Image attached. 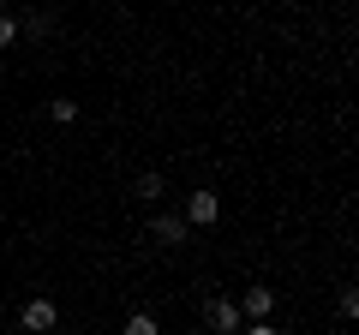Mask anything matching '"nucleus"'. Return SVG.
Returning <instances> with one entry per match:
<instances>
[{
  "label": "nucleus",
  "mask_w": 359,
  "mask_h": 335,
  "mask_svg": "<svg viewBox=\"0 0 359 335\" xmlns=\"http://www.w3.org/2000/svg\"><path fill=\"white\" fill-rule=\"evenodd\" d=\"M216 216H222V198L210 192V186H198V192L186 198V216H180V221H186V228H210Z\"/></svg>",
  "instance_id": "obj_1"
},
{
  "label": "nucleus",
  "mask_w": 359,
  "mask_h": 335,
  "mask_svg": "<svg viewBox=\"0 0 359 335\" xmlns=\"http://www.w3.org/2000/svg\"><path fill=\"white\" fill-rule=\"evenodd\" d=\"M204 323H210V329H216V335H240V299H210V306H204Z\"/></svg>",
  "instance_id": "obj_2"
},
{
  "label": "nucleus",
  "mask_w": 359,
  "mask_h": 335,
  "mask_svg": "<svg viewBox=\"0 0 359 335\" xmlns=\"http://www.w3.org/2000/svg\"><path fill=\"white\" fill-rule=\"evenodd\" d=\"M18 323H25L30 335H48L54 323H60V306H54V299H30V306L18 311Z\"/></svg>",
  "instance_id": "obj_3"
},
{
  "label": "nucleus",
  "mask_w": 359,
  "mask_h": 335,
  "mask_svg": "<svg viewBox=\"0 0 359 335\" xmlns=\"http://www.w3.org/2000/svg\"><path fill=\"white\" fill-rule=\"evenodd\" d=\"M269 311H276V294H269V287H245V299H240V317L269 323Z\"/></svg>",
  "instance_id": "obj_4"
},
{
  "label": "nucleus",
  "mask_w": 359,
  "mask_h": 335,
  "mask_svg": "<svg viewBox=\"0 0 359 335\" xmlns=\"http://www.w3.org/2000/svg\"><path fill=\"white\" fill-rule=\"evenodd\" d=\"M150 240L156 245H180V240H186V221H180V216H156L150 221Z\"/></svg>",
  "instance_id": "obj_5"
},
{
  "label": "nucleus",
  "mask_w": 359,
  "mask_h": 335,
  "mask_svg": "<svg viewBox=\"0 0 359 335\" xmlns=\"http://www.w3.org/2000/svg\"><path fill=\"white\" fill-rule=\"evenodd\" d=\"M168 192V186H162V174H156V168H150V174H138V180H132V198H144V204H156V198H162Z\"/></svg>",
  "instance_id": "obj_6"
},
{
  "label": "nucleus",
  "mask_w": 359,
  "mask_h": 335,
  "mask_svg": "<svg viewBox=\"0 0 359 335\" xmlns=\"http://www.w3.org/2000/svg\"><path fill=\"white\" fill-rule=\"evenodd\" d=\"M48 114L60 120V126H72V120H78V102H72V96H54V102H48Z\"/></svg>",
  "instance_id": "obj_7"
},
{
  "label": "nucleus",
  "mask_w": 359,
  "mask_h": 335,
  "mask_svg": "<svg viewBox=\"0 0 359 335\" xmlns=\"http://www.w3.org/2000/svg\"><path fill=\"white\" fill-rule=\"evenodd\" d=\"M126 335H162V329H156L150 311H132V317H126Z\"/></svg>",
  "instance_id": "obj_8"
},
{
  "label": "nucleus",
  "mask_w": 359,
  "mask_h": 335,
  "mask_svg": "<svg viewBox=\"0 0 359 335\" xmlns=\"http://www.w3.org/2000/svg\"><path fill=\"white\" fill-rule=\"evenodd\" d=\"M30 30L36 36H54V13H30Z\"/></svg>",
  "instance_id": "obj_9"
},
{
  "label": "nucleus",
  "mask_w": 359,
  "mask_h": 335,
  "mask_svg": "<svg viewBox=\"0 0 359 335\" xmlns=\"http://www.w3.org/2000/svg\"><path fill=\"white\" fill-rule=\"evenodd\" d=\"M13 36H18V18H6V13H0V48H13Z\"/></svg>",
  "instance_id": "obj_10"
},
{
  "label": "nucleus",
  "mask_w": 359,
  "mask_h": 335,
  "mask_svg": "<svg viewBox=\"0 0 359 335\" xmlns=\"http://www.w3.org/2000/svg\"><path fill=\"white\" fill-rule=\"evenodd\" d=\"M245 335H276V323H252V329H245Z\"/></svg>",
  "instance_id": "obj_11"
}]
</instances>
